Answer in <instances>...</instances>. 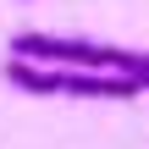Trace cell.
Masks as SVG:
<instances>
[{
    "mask_svg": "<svg viewBox=\"0 0 149 149\" xmlns=\"http://www.w3.org/2000/svg\"><path fill=\"white\" fill-rule=\"evenodd\" d=\"M11 55L17 61H39V66H66V72H122V77H149L144 50H122V44H94V39H66V33H11Z\"/></svg>",
    "mask_w": 149,
    "mask_h": 149,
    "instance_id": "cell-1",
    "label": "cell"
},
{
    "mask_svg": "<svg viewBox=\"0 0 149 149\" xmlns=\"http://www.w3.org/2000/svg\"><path fill=\"white\" fill-rule=\"evenodd\" d=\"M6 83L17 94H77V100H133L144 94L138 77L122 72H66V66H39V61H6Z\"/></svg>",
    "mask_w": 149,
    "mask_h": 149,
    "instance_id": "cell-2",
    "label": "cell"
},
{
    "mask_svg": "<svg viewBox=\"0 0 149 149\" xmlns=\"http://www.w3.org/2000/svg\"><path fill=\"white\" fill-rule=\"evenodd\" d=\"M144 94H149V77H144Z\"/></svg>",
    "mask_w": 149,
    "mask_h": 149,
    "instance_id": "cell-3",
    "label": "cell"
}]
</instances>
